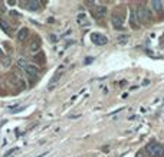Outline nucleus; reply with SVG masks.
<instances>
[{"mask_svg":"<svg viewBox=\"0 0 164 157\" xmlns=\"http://www.w3.org/2000/svg\"><path fill=\"white\" fill-rule=\"evenodd\" d=\"M137 16H138V20H140L141 23H150L151 22L150 10L145 6H143V5H140V6L137 7Z\"/></svg>","mask_w":164,"mask_h":157,"instance_id":"f03ea898","label":"nucleus"},{"mask_svg":"<svg viewBox=\"0 0 164 157\" xmlns=\"http://www.w3.org/2000/svg\"><path fill=\"white\" fill-rule=\"evenodd\" d=\"M0 27L5 30V32L7 33V35H13V30H12V27L9 26V23L7 22H5L3 19H0Z\"/></svg>","mask_w":164,"mask_h":157,"instance_id":"ddd939ff","label":"nucleus"},{"mask_svg":"<svg viewBox=\"0 0 164 157\" xmlns=\"http://www.w3.org/2000/svg\"><path fill=\"white\" fill-rule=\"evenodd\" d=\"M111 23H112V26L115 27V29H118V30L124 29V17H122L119 13H114V14H112Z\"/></svg>","mask_w":164,"mask_h":157,"instance_id":"7ed1b4c3","label":"nucleus"},{"mask_svg":"<svg viewBox=\"0 0 164 157\" xmlns=\"http://www.w3.org/2000/svg\"><path fill=\"white\" fill-rule=\"evenodd\" d=\"M76 22H78V25H81V26H89V22H88V17H86L85 13H79L76 16Z\"/></svg>","mask_w":164,"mask_h":157,"instance_id":"9b49d317","label":"nucleus"},{"mask_svg":"<svg viewBox=\"0 0 164 157\" xmlns=\"http://www.w3.org/2000/svg\"><path fill=\"white\" fill-rule=\"evenodd\" d=\"M92 13L95 19H104L105 14H107V7L104 6H95L92 9Z\"/></svg>","mask_w":164,"mask_h":157,"instance_id":"423d86ee","label":"nucleus"},{"mask_svg":"<svg viewBox=\"0 0 164 157\" xmlns=\"http://www.w3.org/2000/svg\"><path fill=\"white\" fill-rule=\"evenodd\" d=\"M148 84H150V81H148V79H145L144 82H143V85H148Z\"/></svg>","mask_w":164,"mask_h":157,"instance_id":"aec40b11","label":"nucleus"},{"mask_svg":"<svg viewBox=\"0 0 164 157\" xmlns=\"http://www.w3.org/2000/svg\"><path fill=\"white\" fill-rule=\"evenodd\" d=\"M138 16H137V10H131V16H130V25H131L132 29L138 27Z\"/></svg>","mask_w":164,"mask_h":157,"instance_id":"9d476101","label":"nucleus"},{"mask_svg":"<svg viewBox=\"0 0 164 157\" xmlns=\"http://www.w3.org/2000/svg\"><path fill=\"white\" fill-rule=\"evenodd\" d=\"M27 65H29V64H27V61L25 58H20L19 61L16 62V68L20 69V71H25V69L27 68Z\"/></svg>","mask_w":164,"mask_h":157,"instance_id":"4468645a","label":"nucleus"},{"mask_svg":"<svg viewBox=\"0 0 164 157\" xmlns=\"http://www.w3.org/2000/svg\"><path fill=\"white\" fill-rule=\"evenodd\" d=\"M2 64H3L5 66H9V65H10V59H9V58H5L3 61H2Z\"/></svg>","mask_w":164,"mask_h":157,"instance_id":"f3484780","label":"nucleus"},{"mask_svg":"<svg viewBox=\"0 0 164 157\" xmlns=\"http://www.w3.org/2000/svg\"><path fill=\"white\" fill-rule=\"evenodd\" d=\"M92 62V58H86V61H85V64H91Z\"/></svg>","mask_w":164,"mask_h":157,"instance_id":"6ab92c4d","label":"nucleus"},{"mask_svg":"<svg viewBox=\"0 0 164 157\" xmlns=\"http://www.w3.org/2000/svg\"><path fill=\"white\" fill-rule=\"evenodd\" d=\"M151 6H153V9H154L156 12H161V9H163L161 2H157V0H153V2H151Z\"/></svg>","mask_w":164,"mask_h":157,"instance_id":"2eb2a0df","label":"nucleus"},{"mask_svg":"<svg viewBox=\"0 0 164 157\" xmlns=\"http://www.w3.org/2000/svg\"><path fill=\"white\" fill-rule=\"evenodd\" d=\"M2 53H3V51H2V48H0V55H2Z\"/></svg>","mask_w":164,"mask_h":157,"instance_id":"5701e85b","label":"nucleus"},{"mask_svg":"<svg viewBox=\"0 0 164 157\" xmlns=\"http://www.w3.org/2000/svg\"><path fill=\"white\" fill-rule=\"evenodd\" d=\"M27 35H29V30H27V27H22L19 32H17V35H16V38H17V40H20V42H23V40L27 38Z\"/></svg>","mask_w":164,"mask_h":157,"instance_id":"f8f14e48","label":"nucleus"},{"mask_svg":"<svg viewBox=\"0 0 164 157\" xmlns=\"http://www.w3.org/2000/svg\"><path fill=\"white\" fill-rule=\"evenodd\" d=\"M145 151L153 157H164V147L157 141H150L145 146Z\"/></svg>","mask_w":164,"mask_h":157,"instance_id":"f257e3e1","label":"nucleus"},{"mask_svg":"<svg viewBox=\"0 0 164 157\" xmlns=\"http://www.w3.org/2000/svg\"><path fill=\"white\" fill-rule=\"evenodd\" d=\"M135 157H144V151H138L135 154Z\"/></svg>","mask_w":164,"mask_h":157,"instance_id":"a211bd4d","label":"nucleus"},{"mask_svg":"<svg viewBox=\"0 0 164 157\" xmlns=\"http://www.w3.org/2000/svg\"><path fill=\"white\" fill-rule=\"evenodd\" d=\"M51 36H52V38H51V39H52V42H56V38H55V35H51Z\"/></svg>","mask_w":164,"mask_h":157,"instance_id":"412c9836","label":"nucleus"},{"mask_svg":"<svg viewBox=\"0 0 164 157\" xmlns=\"http://www.w3.org/2000/svg\"><path fill=\"white\" fill-rule=\"evenodd\" d=\"M91 40L95 43V45H105L107 42H108V39H107V36L105 35H102V33H92L91 35Z\"/></svg>","mask_w":164,"mask_h":157,"instance_id":"20e7f679","label":"nucleus"},{"mask_svg":"<svg viewBox=\"0 0 164 157\" xmlns=\"http://www.w3.org/2000/svg\"><path fill=\"white\" fill-rule=\"evenodd\" d=\"M16 151H17V149H10L7 153H5V157H12L14 153H16Z\"/></svg>","mask_w":164,"mask_h":157,"instance_id":"dca6fc26","label":"nucleus"},{"mask_svg":"<svg viewBox=\"0 0 164 157\" xmlns=\"http://www.w3.org/2000/svg\"><path fill=\"white\" fill-rule=\"evenodd\" d=\"M39 48H40V39L33 36L32 39L29 40V51L30 52H36V51H39Z\"/></svg>","mask_w":164,"mask_h":157,"instance_id":"1a4fd4ad","label":"nucleus"},{"mask_svg":"<svg viewBox=\"0 0 164 157\" xmlns=\"http://www.w3.org/2000/svg\"><path fill=\"white\" fill-rule=\"evenodd\" d=\"M25 72H26L27 78L29 79H35L36 77H38V74H39V69H38V66L36 65H27V68L25 69Z\"/></svg>","mask_w":164,"mask_h":157,"instance_id":"0eeeda50","label":"nucleus"},{"mask_svg":"<svg viewBox=\"0 0 164 157\" xmlns=\"http://www.w3.org/2000/svg\"><path fill=\"white\" fill-rule=\"evenodd\" d=\"M63 66H59L58 69H56V72L53 74V77L51 78V85H49V88H53V85H56L58 82H59V79H60V77L63 75Z\"/></svg>","mask_w":164,"mask_h":157,"instance_id":"39448f33","label":"nucleus"},{"mask_svg":"<svg viewBox=\"0 0 164 157\" xmlns=\"http://www.w3.org/2000/svg\"><path fill=\"white\" fill-rule=\"evenodd\" d=\"M46 154H48V153L45 151V153H42V154H39V156H36V157H43V156H46Z\"/></svg>","mask_w":164,"mask_h":157,"instance_id":"4be33fe9","label":"nucleus"},{"mask_svg":"<svg viewBox=\"0 0 164 157\" xmlns=\"http://www.w3.org/2000/svg\"><path fill=\"white\" fill-rule=\"evenodd\" d=\"M22 6L25 7V9H27V10L35 12V10H39L40 3H39V0H29L27 3H22Z\"/></svg>","mask_w":164,"mask_h":157,"instance_id":"6e6552de","label":"nucleus"}]
</instances>
